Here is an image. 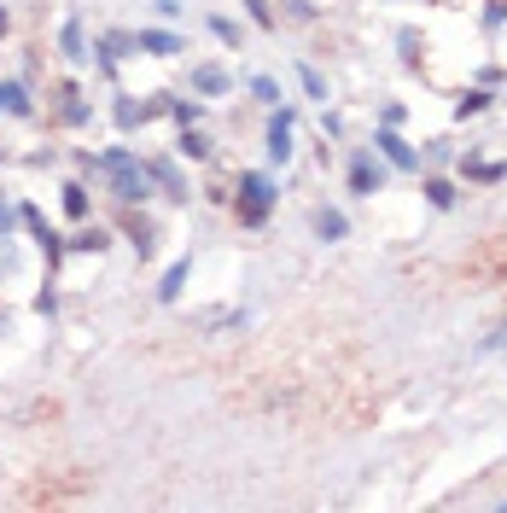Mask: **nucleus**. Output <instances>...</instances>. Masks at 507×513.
Masks as SVG:
<instances>
[{
	"label": "nucleus",
	"instance_id": "obj_1",
	"mask_svg": "<svg viewBox=\"0 0 507 513\" xmlns=\"http://www.w3.org/2000/svg\"><path fill=\"white\" fill-rule=\"evenodd\" d=\"M274 205H280V181H274L269 170L234 175V216L245 222V228H263Z\"/></svg>",
	"mask_w": 507,
	"mask_h": 513
},
{
	"label": "nucleus",
	"instance_id": "obj_2",
	"mask_svg": "<svg viewBox=\"0 0 507 513\" xmlns=\"http://www.w3.org/2000/svg\"><path fill=\"white\" fill-rule=\"evenodd\" d=\"M111 187H105V193H111V199H117V205H146V199H152V175H146V164H140V158H123V164H111Z\"/></svg>",
	"mask_w": 507,
	"mask_h": 513
},
{
	"label": "nucleus",
	"instance_id": "obj_3",
	"mask_svg": "<svg viewBox=\"0 0 507 513\" xmlns=\"http://www.w3.org/2000/svg\"><path fill=\"white\" fill-rule=\"evenodd\" d=\"M385 170H391V164H385L373 146H356V152H350V193H356V199H373V193L385 187Z\"/></svg>",
	"mask_w": 507,
	"mask_h": 513
},
{
	"label": "nucleus",
	"instance_id": "obj_4",
	"mask_svg": "<svg viewBox=\"0 0 507 513\" xmlns=\"http://www.w3.org/2000/svg\"><path fill=\"white\" fill-rule=\"evenodd\" d=\"M18 216H24V228L35 234L41 257H47V269H59V263L70 257V240H65V234H59V228H53V222H47V216H41L35 205H18Z\"/></svg>",
	"mask_w": 507,
	"mask_h": 513
},
{
	"label": "nucleus",
	"instance_id": "obj_5",
	"mask_svg": "<svg viewBox=\"0 0 507 513\" xmlns=\"http://www.w3.org/2000/svg\"><path fill=\"white\" fill-rule=\"evenodd\" d=\"M373 152H379V158H385L391 170L420 175V152H414V146H408V140L397 135V123H379V129H373Z\"/></svg>",
	"mask_w": 507,
	"mask_h": 513
},
{
	"label": "nucleus",
	"instance_id": "obj_6",
	"mask_svg": "<svg viewBox=\"0 0 507 513\" xmlns=\"http://www.w3.org/2000/svg\"><path fill=\"white\" fill-rule=\"evenodd\" d=\"M292 123H298V111H292V105H269V146H263V152H269V164H280V170H286V164H292V152H298V146H292Z\"/></svg>",
	"mask_w": 507,
	"mask_h": 513
},
{
	"label": "nucleus",
	"instance_id": "obj_7",
	"mask_svg": "<svg viewBox=\"0 0 507 513\" xmlns=\"http://www.w3.org/2000/svg\"><path fill=\"white\" fill-rule=\"evenodd\" d=\"M129 53H140L129 30H105V35H94V70H100L105 82H117V65H123Z\"/></svg>",
	"mask_w": 507,
	"mask_h": 513
},
{
	"label": "nucleus",
	"instance_id": "obj_8",
	"mask_svg": "<svg viewBox=\"0 0 507 513\" xmlns=\"http://www.w3.org/2000/svg\"><path fill=\"white\" fill-rule=\"evenodd\" d=\"M164 100H169V94H158V100H135V94H117V105H111V117H117V129H123V135H135L140 123L164 117Z\"/></svg>",
	"mask_w": 507,
	"mask_h": 513
},
{
	"label": "nucleus",
	"instance_id": "obj_9",
	"mask_svg": "<svg viewBox=\"0 0 507 513\" xmlns=\"http://www.w3.org/2000/svg\"><path fill=\"white\" fill-rule=\"evenodd\" d=\"M140 164H146V175H152V187H164V199H175V205L193 199V187H187V175L175 170V158H140Z\"/></svg>",
	"mask_w": 507,
	"mask_h": 513
},
{
	"label": "nucleus",
	"instance_id": "obj_10",
	"mask_svg": "<svg viewBox=\"0 0 507 513\" xmlns=\"http://www.w3.org/2000/svg\"><path fill=\"white\" fill-rule=\"evenodd\" d=\"M59 53H65V65H94V41H88V24L82 18H65L59 24Z\"/></svg>",
	"mask_w": 507,
	"mask_h": 513
},
{
	"label": "nucleus",
	"instance_id": "obj_11",
	"mask_svg": "<svg viewBox=\"0 0 507 513\" xmlns=\"http://www.w3.org/2000/svg\"><path fill=\"white\" fill-rule=\"evenodd\" d=\"M187 82H193V94H199V100H222V94L234 88V76H228L222 65H193V70H187Z\"/></svg>",
	"mask_w": 507,
	"mask_h": 513
},
{
	"label": "nucleus",
	"instance_id": "obj_12",
	"mask_svg": "<svg viewBox=\"0 0 507 513\" xmlns=\"http://www.w3.org/2000/svg\"><path fill=\"white\" fill-rule=\"evenodd\" d=\"M135 47L140 53H152V59H175V53H187V41L175 30H135Z\"/></svg>",
	"mask_w": 507,
	"mask_h": 513
},
{
	"label": "nucleus",
	"instance_id": "obj_13",
	"mask_svg": "<svg viewBox=\"0 0 507 513\" xmlns=\"http://www.w3.org/2000/svg\"><path fill=\"white\" fill-rule=\"evenodd\" d=\"M0 117H18V123L35 117V100H30V88H24L18 76H6V82H0Z\"/></svg>",
	"mask_w": 507,
	"mask_h": 513
},
{
	"label": "nucleus",
	"instance_id": "obj_14",
	"mask_svg": "<svg viewBox=\"0 0 507 513\" xmlns=\"http://www.w3.org/2000/svg\"><path fill=\"white\" fill-rule=\"evenodd\" d=\"M187 274H193V257H175V263L164 269V280H158V304H175V298H181Z\"/></svg>",
	"mask_w": 507,
	"mask_h": 513
},
{
	"label": "nucleus",
	"instance_id": "obj_15",
	"mask_svg": "<svg viewBox=\"0 0 507 513\" xmlns=\"http://www.w3.org/2000/svg\"><path fill=\"white\" fill-rule=\"evenodd\" d=\"M344 234H350V216H344V210H333V205H321L315 210V240H344Z\"/></svg>",
	"mask_w": 507,
	"mask_h": 513
},
{
	"label": "nucleus",
	"instance_id": "obj_16",
	"mask_svg": "<svg viewBox=\"0 0 507 513\" xmlns=\"http://www.w3.org/2000/svg\"><path fill=\"white\" fill-rule=\"evenodd\" d=\"M59 117H65L70 129H82V123L94 117V111L82 105V88H76V82H65V88H59Z\"/></svg>",
	"mask_w": 507,
	"mask_h": 513
},
{
	"label": "nucleus",
	"instance_id": "obj_17",
	"mask_svg": "<svg viewBox=\"0 0 507 513\" xmlns=\"http://www.w3.org/2000/svg\"><path fill=\"white\" fill-rule=\"evenodd\" d=\"M59 205H65V216H70V222H88V210H94V199H88V187H82V181H65V187H59Z\"/></svg>",
	"mask_w": 507,
	"mask_h": 513
},
{
	"label": "nucleus",
	"instance_id": "obj_18",
	"mask_svg": "<svg viewBox=\"0 0 507 513\" xmlns=\"http://www.w3.org/2000/svg\"><path fill=\"white\" fill-rule=\"evenodd\" d=\"M420 193H426V205H432V210H455V199H461V187H455V181H443V175H426V187H420Z\"/></svg>",
	"mask_w": 507,
	"mask_h": 513
},
{
	"label": "nucleus",
	"instance_id": "obj_19",
	"mask_svg": "<svg viewBox=\"0 0 507 513\" xmlns=\"http://www.w3.org/2000/svg\"><path fill=\"white\" fill-rule=\"evenodd\" d=\"M123 234H129V245H135L140 257H152V251H158V228H152L146 216H129V222H123Z\"/></svg>",
	"mask_w": 507,
	"mask_h": 513
},
{
	"label": "nucleus",
	"instance_id": "obj_20",
	"mask_svg": "<svg viewBox=\"0 0 507 513\" xmlns=\"http://www.w3.org/2000/svg\"><path fill=\"white\" fill-rule=\"evenodd\" d=\"M105 245H111V234H105L100 222H82V228L70 234V251H94V257H100Z\"/></svg>",
	"mask_w": 507,
	"mask_h": 513
},
{
	"label": "nucleus",
	"instance_id": "obj_21",
	"mask_svg": "<svg viewBox=\"0 0 507 513\" xmlns=\"http://www.w3.org/2000/svg\"><path fill=\"white\" fill-rule=\"evenodd\" d=\"M461 175H467V181H484V187H496V181H507V164H484V158H461Z\"/></svg>",
	"mask_w": 507,
	"mask_h": 513
},
{
	"label": "nucleus",
	"instance_id": "obj_22",
	"mask_svg": "<svg viewBox=\"0 0 507 513\" xmlns=\"http://www.w3.org/2000/svg\"><path fill=\"white\" fill-rule=\"evenodd\" d=\"M175 152H181L187 164H204V158H210V140L199 135V123H193V129H181V140H175Z\"/></svg>",
	"mask_w": 507,
	"mask_h": 513
},
{
	"label": "nucleus",
	"instance_id": "obj_23",
	"mask_svg": "<svg viewBox=\"0 0 507 513\" xmlns=\"http://www.w3.org/2000/svg\"><path fill=\"white\" fill-rule=\"evenodd\" d=\"M164 111L175 117V123H181V129H193V123L204 117V100H175V94H169V100H164Z\"/></svg>",
	"mask_w": 507,
	"mask_h": 513
},
{
	"label": "nucleus",
	"instance_id": "obj_24",
	"mask_svg": "<svg viewBox=\"0 0 507 513\" xmlns=\"http://www.w3.org/2000/svg\"><path fill=\"white\" fill-rule=\"evenodd\" d=\"M496 100V94H490V88H467V94H461V100H455V117H461V123H467V117H478V111H484V105Z\"/></svg>",
	"mask_w": 507,
	"mask_h": 513
},
{
	"label": "nucleus",
	"instance_id": "obj_25",
	"mask_svg": "<svg viewBox=\"0 0 507 513\" xmlns=\"http://www.w3.org/2000/svg\"><path fill=\"white\" fill-rule=\"evenodd\" d=\"M210 35H216L222 47H239V24L228 18V12H210Z\"/></svg>",
	"mask_w": 507,
	"mask_h": 513
},
{
	"label": "nucleus",
	"instance_id": "obj_26",
	"mask_svg": "<svg viewBox=\"0 0 507 513\" xmlns=\"http://www.w3.org/2000/svg\"><path fill=\"white\" fill-rule=\"evenodd\" d=\"M298 82H304V94H309V100H327V76H321L315 65H298Z\"/></svg>",
	"mask_w": 507,
	"mask_h": 513
},
{
	"label": "nucleus",
	"instance_id": "obj_27",
	"mask_svg": "<svg viewBox=\"0 0 507 513\" xmlns=\"http://www.w3.org/2000/svg\"><path fill=\"white\" fill-rule=\"evenodd\" d=\"M18 228H24V216H18V205H12V199L0 193V240H12Z\"/></svg>",
	"mask_w": 507,
	"mask_h": 513
},
{
	"label": "nucleus",
	"instance_id": "obj_28",
	"mask_svg": "<svg viewBox=\"0 0 507 513\" xmlns=\"http://www.w3.org/2000/svg\"><path fill=\"white\" fill-rule=\"evenodd\" d=\"M397 47H403V65L420 70V59H426V53H420V35H414V30H397Z\"/></svg>",
	"mask_w": 507,
	"mask_h": 513
},
{
	"label": "nucleus",
	"instance_id": "obj_29",
	"mask_svg": "<svg viewBox=\"0 0 507 513\" xmlns=\"http://www.w3.org/2000/svg\"><path fill=\"white\" fill-rule=\"evenodd\" d=\"M251 100L280 105V82H274V76H251Z\"/></svg>",
	"mask_w": 507,
	"mask_h": 513
},
{
	"label": "nucleus",
	"instance_id": "obj_30",
	"mask_svg": "<svg viewBox=\"0 0 507 513\" xmlns=\"http://www.w3.org/2000/svg\"><path fill=\"white\" fill-rule=\"evenodd\" d=\"M274 6H286V18H298V24H315L321 18V6H309V0H274Z\"/></svg>",
	"mask_w": 507,
	"mask_h": 513
},
{
	"label": "nucleus",
	"instance_id": "obj_31",
	"mask_svg": "<svg viewBox=\"0 0 507 513\" xmlns=\"http://www.w3.org/2000/svg\"><path fill=\"white\" fill-rule=\"evenodd\" d=\"M245 12H251V24H263V30L280 24V18H274V0H245Z\"/></svg>",
	"mask_w": 507,
	"mask_h": 513
},
{
	"label": "nucleus",
	"instance_id": "obj_32",
	"mask_svg": "<svg viewBox=\"0 0 507 513\" xmlns=\"http://www.w3.org/2000/svg\"><path fill=\"white\" fill-rule=\"evenodd\" d=\"M35 315H59V292H53V286L35 292Z\"/></svg>",
	"mask_w": 507,
	"mask_h": 513
},
{
	"label": "nucleus",
	"instance_id": "obj_33",
	"mask_svg": "<svg viewBox=\"0 0 507 513\" xmlns=\"http://www.w3.org/2000/svg\"><path fill=\"white\" fill-rule=\"evenodd\" d=\"M507 24V0H490V6H484V30H502Z\"/></svg>",
	"mask_w": 507,
	"mask_h": 513
},
{
	"label": "nucleus",
	"instance_id": "obj_34",
	"mask_svg": "<svg viewBox=\"0 0 507 513\" xmlns=\"http://www.w3.org/2000/svg\"><path fill=\"white\" fill-rule=\"evenodd\" d=\"M484 350H507V327H496V333L484 339Z\"/></svg>",
	"mask_w": 507,
	"mask_h": 513
},
{
	"label": "nucleus",
	"instance_id": "obj_35",
	"mask_svg": "<svg viewBox=\"0 0 507 513\" xmlns=\"http://www.w3.org/2000/svg\"><path fill=\"white\" fill-rule=\"evenodd\" d=\"M12 30V12H6V6H0V35Z\"/></svg>",
	"mask_w": 507,
	"mask_h": 513
}]
</instances>
